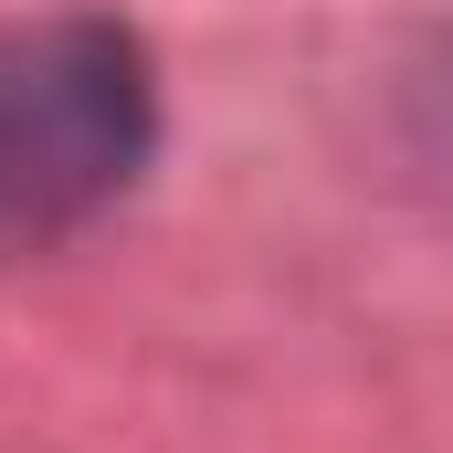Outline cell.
<instances>
[{
	"instance_id": "cell-1",
	"label": "cell",
	"mask_w": 453,
	"mask_h": 453,
	"mask_svg": "<svg viewBox=\"0 0 453 453\" xmlns=\"http://www.w3.org/2000/svg\"><path fill=\"white\" fill-rule=\"evenodd\" d=\"M158 148V74L148 42L74 11L0 32V264L53 253L137 190Z\"/></svg>"
},
{
	"instance_id": "cell-2",
	"label": "cell",
	"mask_w": 453,
	"mask_h": 453,
	"mask_svg": "<svg viewBox=\"0 0 453 453\" xmlns=\"http://www.w3.org/2000/svg\"><path fill=\"white\" fill-rule=\"evenodd\" d=\"M422 106H433V148H443V169H453V42H443V64H433V85H422Z\"/></svg>"
}]
</instances>
